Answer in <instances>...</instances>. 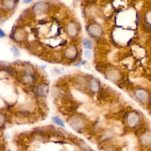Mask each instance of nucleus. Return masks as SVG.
Masks as SVG:
<instances>
[{
	"instance_id": "obj_1",
	"label": "nucleus",
	"mask_w": 151,
	"mask_h": 151,
	"mask_svg": "<svg viewBox=\"0 0 151 151\" xmlns=\"http://www.w3.org/2000/svg\"><path fill=\"white\" fill-rule=\"evenodd\" d=\"M88 31L90 34L94 37L100 36L102 33V30L101 27L96 24H91L88 27Z\"/></svg>"
},
{
	"instance_id": "obj_2",
	"label": "nucleus",
	"mask_w": 151,
	"mask_h": 151,
	"mask_svg": "<svg viewBox=\"0 0 151 151\" xmlns=\"http://www.w3.org/2000/svg\"><path fill=\"white\" fill-rule=\"evenodd\" d=\"M141 143L146 146L151 145V132H147L141 136Z\"/></svg>"
},
{
	"instance_id": "obj_3",
	"label": "nucleus",
	"mask_w": 151,
	"mask_h": 151,
	"mask_svg": "<svg viewBox=\"0 0 151 151\" xmlns=\"http://www.w3.org/2000/svg\"><path fill=\"white\" fill-rule=\"evenodd\" d=\"M46 5L47 4H45L44 2H38L32 7V9H34V12L36 13L42 12L46 10L45 9L47 8Z\"/></svg>"
},
{
	"instance_id": "obj_4",
	"label": "nucleus",
	"mask_w": 151,
	"mask_h": 151,
	"mask_svg": "<svg viewBox=\"0 0 151 151\" xmlns=\"http://www.w3.org/2000/svg\"><path fill=\"white\" fill-rule=\"evenodd\" d=\"M65 54L67 55L68 58L73 59V58H75V56H76V54H77L76 49H75L73 47H70L69 48H68L66 50Z\"/></svg>"
},
{
	"instance_id": "obj_5",
	"label": "nucleus",
	"mask_w": 151,
	"mask_h": 151,
	"mask_svg": "<svg viewBox=\"0 0 151 151\" xmlns=\"http://www.w3.org/2000/svg\"><path fill=\"white\" fill-rule=\"evenodd\" d=\"M37 93L40 96H45L47 93H48V87L45 84L40 85L37 88Z\"/></svg>"
},
{
	"instance_id": "obj_6",
	"label": "nucleus",
	"mask_w": 151,
	"mask_h": 151,
	"mask_svg": "<svg viewBox=\"0 0 151 151\" xmlns=\"http://www.w3.org/2000/svg\"><path fill=\"white\" fill-rule=\"evenodd\" d=\"M90 88H91V90L94 91V92H96L97 91H98V89L99 88V84H98V82L94 80V79H92L90 81Z\"/></svg>"
},
{
	"instance_id": "obj_7",
	"label": "nucleus",
	"mask_w": 151,
	"mask_h": 151,
	"mask_svg": "<svg viewBox=\"0 0 151 151\" xmlns=\"http://www.w3.org/2000/svg\"><path fill=\"white\" fill-rule=\"evenodd\" d=\"M137 122V119L133 115L129 116L128 118V123L130 126H134Z\"/></svg>"
},
{
	"instance_id": "obj_8",
	"label": "nucleus",
	"mask_w": 151,
	"mask_h": 151,
	"mask_svg": "<svg viewBox=\"0 0 151 151\" xmlns=\"http://www.w3.org/2000/svg\"><path fill=\"white\" fill-rule=\"evenodd\" d=\"M52 120L57 124H58V125H59L60 126L64 127V124L63 121L61 119H60L58 116H53L52 117Z\"/></svg>"
},
{
	"instance_id": "obj_9",
	"label": "nucleus",
	"mask_w": 151,
	"mask_h": 151,
	"mask_svg": "<svg viewBox=\"0 0 151 151\" xmlns=\"http://www.w3.org/2000/svg\"><path fill=\"white\" fill-rule=\"evenodd\" d=\"M83 45H84V48H86L90 49L92 47V44H91V41L87 39V38H84L83 40Z\"/></svg>"
},
{
	"instance_id": "obj_10",
	"label": "nucleus",
	"mask_w": 151,
	"mask_h": 151,
	"mask_svg": "<svg viewBox=\"0 0 151 151\" xmlns=\"http://www.w3.org/2000/svg\"><path fill=\"white\" fill-rule=\"evenodd\" d=\"M5 3V5L8 9H11L14 7V5H15L14 1H5L4 2Z\"/></svg>"
},
{
	"instance_id": "obj_11",
	"label": "nucleus",
	"mask_w": 151,
	"mask_h": 151,
	"mask_svg": "<svg viewBox=\"0 0 151 151\" xmlns=\"http://www.w3.org/2000/svg\"><path fill=\"white\" fill-rule=\"evenodd\" d=\"M84 55H86V57L87 58H90V57H91V53H90V52L88 51H85Z\"/></svg>"
},
{
	"instance_id": "obj_12",
	"label": "nucleus",
	"mask_w": 151,
	"mask_h": 151,
	"mask_svg": "<svg viewBox=\"0 0 151 151\" xmlns=\"http://www.w3.org/2000/svg\"><path fill=\"white\" fill-rule=\"evenodd\" d=\"M0 34H1V38H2V37H4L5 36V34L4 33V32L2 31V29H1V33H0Z\"/></svg>"
}]
</instances>
